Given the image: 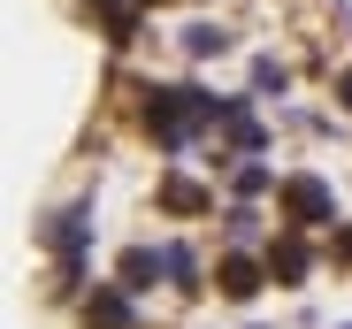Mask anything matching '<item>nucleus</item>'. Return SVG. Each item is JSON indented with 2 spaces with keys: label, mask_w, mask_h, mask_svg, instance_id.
<instances>
[{
  "label": "nucleus",
  "mask_w": 352,
  "mask_h": 329,
  "mask_svg": "<svg viewBox=\"0 0 352 329\" xmlns=\"http://www.w3.org/2000/svg\"><path fill=\"white\" fill-rule=\"evenodd\" d=\"M214 131L238 146L245 161H253V153H261V138H268V131H261V115H253V100H222V123H214Z\"/></svg>",
  "instance_id": "f257e3e1"
},
{
  "label": "nucleus",
  "mask_w": 352,
  "mask_h": 329,
  "mask_svg": "<svg viewBox=\"0 0 352 329\" xmlns=\"http://www.w3.org/2000/svg\"><path fill=\"white\" fill-rule=\"evenodd\" d=\"M283 207H291V223H322V214H329V184L322 177H291L283 184Z\"/></svg>",
  "instance_id": "f03ea898"
},
{
  "label": "nucleus",
  "mask_w": 352,
  "mask_h": 329,
  "mask_svg": "<svg viewBox=\"0 0 352 329\" xmlns=\"http://www.w3.org/2000/svg\"><path fill=\"white\" fill-rule=\"evenodd\" d=\"M131 321H138L131 291H92L85 299V329H131Z\"/></svg>",
  "instance_id": "7ed1b4c3"
},
{
  "label": "nucleus",
  "mask_w": 352,
  "mask_h": 329,
  "mask_svg": "<svg viewBox=\"0 0 352 329\" xmlns=\"http://www.w3.org/2000/svg\"><path fill=\"white\" fill-rule=\"evenodd\" d=\"M307 268H314V245H307V238H283V245L268 253V276H276V284H307Z\"/></svg>",
  "instance_id": "20e7f679"
},
{
  "label": "nucleus",
  "mask_w": 352,
  "mask_h": 329,
  "mask_svg": "<svg viewBox=\"0 0 352 329\" xmlns=\"http://www.w3.org/2000/svg\"><path fill=\"white\" fill-rule=\"evenodd\" d=\"M153 276H168V253H153V245H131V253H123V291L138 299Z\"/></svg>",
  "instance_id": "39448f33"
},
{
  "label": "nucleus",
  "mask_w": 352,
  "mask_h": 329,
  "mask_svg": "<svg viewBox=\"0 0 352 329\" xmlns=\"http://www.w3.org/2000/svg\"><path fill=\"white\" fill-rule=\"evenodd\" d=\"M253 291H261V260L230 253V260H222V299H253Z\"/></svg>",
  "instance_id": "423d86ee"
},
{
  "label": "nucleus",
  "mask_w": 352,
  "mask_h": 329,
  "mask_svg": "<svg viewBox=\"0 0 352 329\" xmlns=\"http://www.w3.org/2000/svg\"><path fill=\"white\" fill-rule=\"evenodd\" d=\"M184 54H192V62H214V54H230V31L222 23H192L184 31Z\"/></svg>",
  "instance_id": "0eeeda50"
},
{
  "label": "nucleus",
  "mask_w": 352,
  "mask_h": 329,
  "mask_svg": "<svg viewBox=\"0 0 352 329\" xmlns=\"http://www.w3.org/2000/svg\"><path fill=\"white\" fill-rule=\"evenodd\" d=\"M276 177H268V161H230V192H238V199H261Z\"/></svg>",
  "instance_id": "6e6552de"
},
{
  "label": "nucleus",
  "mask_w": 352,
  "mask_h": 329,
  "mask_svg": "<svg viewBox=\"0 0 352 329\" xmlns=\"http://www.w3.org/2000/svg\"><path fill=\"white\" fill-rule=\"evenodd\" d=\"M161 207H168V214H199V207H207V192H199L192 177H168V184H161Z\"/></svg>",
  "instance_id": "1a4fd4ad"
},
{
  "label": "nucleus",
  "mask_w": 352,
  "mask_h": 329,
  "mask_svg": "<svg viewBox=\"0 0 352 329\" xmlns=\"http://www.w3.org/2000/svg\"><path fill=\"white\" fill-rule=\"evenodd\" d=\"M168 284H176V291H199V260H192V245H168Z\"/></svg>",
  "instance_id": "9d476101"
},
{
  "label": "nucleus",
  "mask_w": 352,
  "mask_h": 329,
  "mask_svg": "<svg viewBox=\"0 0 352 329\" xmlns=\"http://www.w3.org/2000/svg\"><path fill=\"white\" fill-rule=\"evenodd\" d=\"M291 77H283V62H276V54H261V62H253V92H283Z\"/></svg>",
  "instance_id": "9b49d317"
},
{
  "label": "nucleus",
  "mask_w": 352,
  "mask_h": 329,
  "mask_svg": "<svg viewBox=\"0 0 352 329\" xmlns=\"http://www.w3.org/2000/svg\"><path fill=\"white\" fill-rule=\"evenodd\" d=\"M329 253H337V260H344V268H352V230H344V238H337V245H329Z\"/></svg>",
  "instance_id": "f8f14e48"
},
{
  "label": "nucleus",
  "mask_w": 352,
  "mask_h": 329,
  "mask_svg": "<svg viewBox=\"0 0 352 329\" xmlns=\"http://www.w3.org/2000/svg\"><path fill=\"white\" fill-rule=\"evenodd\" d=\"M337 92H344V100H352V69H344V77H337Z\"/></svg>",
  "instance_id": "ddd939ff"
}]
</instances>
